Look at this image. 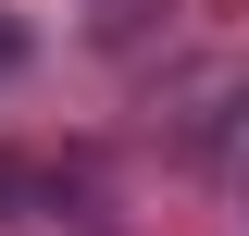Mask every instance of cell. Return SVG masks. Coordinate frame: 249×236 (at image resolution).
Masks as SVG:
<instances>
[{
	"mask_svg": "<svg viewBox=\"0 0 249 236\" xmlns=\"http://www.w3.org/2000/svg\"><path fill=\"white\" fill-rule=\"evenodd\" d=\"M13 62H25V25H13V13H0V75H13Z\"/></svg>",
	"mask_w": 249,
	"mask_h": 236,
	"instance_id": "6da1fadb",
	"label": "cell"
}]
</instances>
